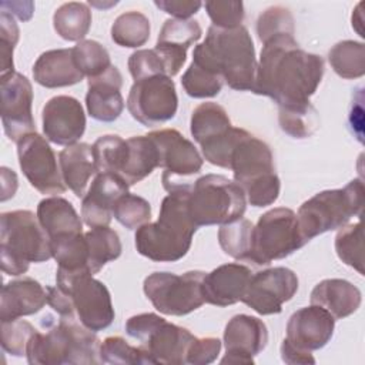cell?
I'll list each match as a JSON object with an SVG mask.
<instances>
[{
  "mask_svg": "<svg viewBox=\"0 0 365 365\" xmlns=\"http://www.w3.org/2000/svg\"><path fill=\"white\" fill-rule=\"evenodd\" d=\"M297 291V274L285 267H274L251 277L241 301L259 315H272L279 314Z\"/></svg>",
  "mask_w": 365,
  "mask_h": 365,
  "instance_id": "obj_17",
  "label": "cell"
},
{
  "mask_svg": "<svg viewBox=\"0 0 365 365\" xmlns=\"http://www.w3.org/2000/svg\"><path fill=\"white\" fill-rule=\"evenodd\" d=\"M268 342V329L262 319L238 314L234 315L224 329L225 355L221 364H254Z\"/></svg>",
  "mask_w": 365,
  "mask_h": 365,
  "instance_id": "obj_18",
  "label": "cell"
},
{
  "mask_svg": "<svg viewBox=\"0 0 365 365\" xmlns=\"http://www.w3.org/2000/svg\"><path fill=\"white\" fill-rule=\"evenodd\" d=\"M334 328L335 318L327 309L311 304L289 317L284 339L301 351L312 352L331 341Z\"/></svg>",
  "mask_w": 365,
  "mask_h": 365,
  "instance_id": "obj_20",
  "label": "cell"
},
{
  "mask_svg": "<svg viewBox=\"0 0 365 365\" xmlns=\"http://www.w3.org/2000/svg\"><path fill=\"white\" fill-rule=\"evenodd\" d=\"M194 335L182 327L165 321L163 317L140 341L151 364H185L187 351Z\"/></svg>",
  "mask_w": 365,
  "mask_h": 365,
  "instance_id": "obj_22",
  "label": "cell"
},
{
  "mask_svg": "<svg viewBox=\"0 0 365 365\" xmlns=\"http://www.w3.org/2000/svg\"><path fill=\"white\" fill-rule=\"evenodd\" d=\"M51 257L48 237L34 212L16 210L0 215V258L4 274L23 275L31 262H44Z\"/></svg>",
  "mask_w": 365,
  "mask_h": 365,
  "instance_id": "obj_5",
  "label": "cell"
},
{
  "mask_svg": "<svg viewBox=\"0 0 365 365\" xmlns=\"http://www.w3.org/2000/svg\"><path fill=\"white\" fill-rule=\"evenodd\" d=\"M17 157L27 181L40 194L58 195L66 191L57 157L47 138L37 133L27 134L17 143Z\"/></svg>",
  "mask_w": 365,
  "mask_h": 365,
  "instance_id": "obj_15",
  "label": "cell"
},
{
  "mask_svg": "<svg viewBox=\"0 0 365 365\" xmlns=\"http://www.w3.org/2000/svg\"><path fill=\"white\" fill-rule=\"evenodd\" d=\"M221 341L214 336H205V338H194L191 342L188 351L185 364L190 365H207L217 359L220 351H221Z\"/></svg>",
  "mask_w": 365,
  "mask_h": 365,
  "instance_id": "obj_49",
  "label": "cell"
},
{
  "mask_svg": "<svg viewBox=\"0 0 365 365\" xmlns=\"http://www.w3.org/2000/svg\"><path fill=\"white\" fill-rule=\"evenodd\" d=\"M184 91L192 98H208L217 96L224 86V78L214 71L191 61L181 77Z\"/></svg>",
  "mask_w": 365,
  "mask_h": 365,
  "instance_id": "obj_40",
  "label": "cell"
},
{
  "mask_svg": "<svg viewBox=\"0 0 365 365\" xmlns=\"http://www.w3.org/2000/svg\"><path fill=\"white\" fill-rule=\"evenodd\" d=\"M204 277L205 272L202 271H188L182 275L153 272L145 277L143 289L157 311L164 315L182 317L205 302L202 295Z\"/></svg>",
  "mask_w": 365,
  "mask_h": 365,
  "instance_id": "obj_11",
  "label": "cell"
},
{
  "mask_svg": "<svg viewBox=\"0 0 365 365\" xmlns=\"http://www.w3.org/2000/svg\"><path fill=\"white\" fill-rule=\"evenodd\" d=\"M150 38V20L141 11H125L111 26V40L128 48L144 46Z\"/></svg>",
  "mask_w": 365,
  "mask_h": 365,
  "instance_id": "obj_35",
  "label": "cell"
},
{
  "mask_svg": "<svg viewBox=\"0 0 365 365\" xmlns=\"http://www.w3.org/2000/svg\"><path fill=\"white\" fill-rule=\"evenodd\" d=\"M204 6L212 26L218 29L240 27L245 16L244 3L238 0H210Z\"/></svg>",
  "mask_w": 365,
  "mask_h": 365,
  "instance_id": "obj_46",
  "label": "cell"
},
{
  "mask_svg": "<svg viewBox=\"0 0 365 365\" xmlns=\"http://www.w3.org/2000/svg\"><path fill=\"white\" fill-rule=\"evenodd\" d=\"M127 153V140L117 134H106L93 144V155L97 173L120 175Z\"/></svg>",
  "mask_w": 365,
  "mask_h": 365,
  "instance_id": "obj_38",
  "label": "cell"
},
{
  "mask_svg": "<svg viewBox=\"0 0 365 365\" xmlns=\"http://www.w3.org/2000/svg\"><path fill=\"white\" fill-rule=\"evenodd\" d=\"M128 192V184L115 174L97 173L81 201V217L90 227H108L115 201Z\"/></svg>",
  "mask_w": 365,
  "mask_h": 365,
  "instance_id": "obj_21",
  "label": "cell"
},
{
  "mask_svg": "<svg viewBox=\"0 0 365 365\" xmlns=\"http://www.w3.org/2000/svg\"><path fill=\"white\" fill-rule=\"evenodd\" d=\"M254 225L247 218L222 224L218 230V242L222 251L238 261H248L252 247Z\"/></svg>",
  "mask_w": 365,
  "mask_h": 365,
  "instance_id": "obj_36",
  "label": "cell"
},
{
  "mask_svg": "<svg viewBox=\"0 0 365 365\" xmlns=\"http://www.w3.org/2000/svg\"><path fill=\"white\" fill-rule=\"evenodd\" d=\"M252 271L238 262L224 264L205 274L202 295L205 302L217 307H230L240 302L247 291Z\"/></svg>",
  "mask_w": 365,
  "mask_h": 365,
  "instance_id": "obj_25",
  "label": "cell"
},
{
  "mask_svg": "<svg viewBox=\"0 0 365 365\" xmlns=\"http://www.w3.org/2000/svg\"><path fill=\"white\" fill-rule=\"evenodd\" d=\"M37 329L24 319L1 322V348L13 356H26L27 344Z\"/></svg>",
  "mask_w": 365,
  "mask_h": 365,
  "instance_id": "obj_45",
  "label": "cell"
},
{
  "mask_svg": "<svg viewBox=\"0 0 365 365\" xmlns=\"http://www.w3.org/2000/svg\"><path fill=\"white\" fill-rule=\"evenodd\" d=\"M58 164L63 181L76 197L83 198L91 177L97 174L93 145L87 143H76L67 145L58 154Z\"/></svg>",
  "mask_w": 365,
  "mask_h": 365,
  "instance_id": "obj_29",
  "label": "cell"
},
{
  "mask_svg": "<svg viewBox=\"0 0 365 365\" xmlns=\"http://www.w3.org/2000/svg\"><path fill=\"white\" fill-rule=\"evenodd\" d=\"M192 61L221 76L232 90H254L258 61L252 37L242 24L228 30L211 26L205 40L195 46Z\"/></svg>",
  "mask_w": 365,
  "mask_h": 365,
  "instance_id": "obj_3",
  "label": "cell"
},
{
  "mask_svg": "<svg viewBox=\"0 0 365 365\" xmlns=\"http://www.w3.org/2000/svg\"><path fill=\"white\" fill-rule=\"evenodd\" d=\"M364 110H362V93L359 91L358 96L354 97L351 108H349V115H348V121H349V127L352 134H355V137L358 138L359 143H362V124H364V115H362Z\"/></svg>",
  "mask_w": 365,
  "mask_h": 365,
  "instance_id": "obj_53",
  "label": "cell"
},
{
  "mask_svg": "<svg viewBox=\"0 0 365 365\" xmlns=\"http://www.w3.org/2000/svg\"><path fill=\"white\" fill-rule=\"evenodd\" d=\"M128 70L134 81L158 74L168 76L165 66L155 48H143L134 51L128 58Z\"/></svg>",
  "mask_w": 365,
  "mask_h": 365,
  "instance_id": "obj_48",
  "label": "cell"
},
{
  "mask_svg": "<svg viewBox=\"0 0 365 365\" xmlns=\"http://www.w3.org/2000/svg\"><path fill=\"white\" fill-rule=\"evenodd\" d=\"M324 58L302 50L294 36L264 43L252 93L272 98L278 107L309 103L324 76Z\"/></svg>",
  "mask_w": 365,
  "mask_h": 365,
  "instance_id": "obj_1",
  "label": "cell"
},
{
  "mask_svg": "<svg viewBox=\"0 0 365 365\" xmlns=\"http://www.w3.org/2000/svg\"><path fill=\"white\" fill-rule=\"evenodd\" d=\"M100 362L104 364H123V365H137V364H151L147 352L138 345H130L121 336H108L100 344L98 349Z\"/></svg>",
  "mask_w": 365,
  "mask_h": 365,
  "instance_id": "obj_42",
  "label": "cell"
},
{
  "mask_svg": "<svg viewBox=\"0 0 365 365\" xmlns=\"http://www.w3.org/2000/svg\"><path fill=\"white\" fill-rule=\"evenodd\" d=\"M202 36V29L195 20L168 19L157 37L155 51L160 54L167 74L173 78L187 58V50Z\"/></svg>",
  "mask_w": 365,
  "mask_h": 365,
  "instance_id": "obj_23",
  "label": "cell"
},
{
  "mask_svg": "<svg viewBox=\"0 0 365 365\" xmlns=\"http://www.w3.org/2000/svg\"><path fill=\"white\" fill-rule=\"evenodd\" d=\"M100 339L76 318L60 317L46 332L36 331L27 344L30 365L98 364Z\"/></svg>",
  "mask_w": 365,
  "mask_h": 365,
  "instance_id": "obj_4",
  "label": "cell"
},
{
  "mask_svg": "<svg viewBox=\"0 0 365 365\" xmlns=\"http://www.w3.org/2000/svg\"><path fill=\"white\" fill-rule=\"evenodd\" d=\"M191 184L168 191L155 222L137 228L134 244L138 254L155 262H174L187 255L197 225L188 212V188Z\"/></svg>",
  "mask_w": 365,
  "mask_h": 365,
  "instance_id": "obj_2",
  "label": "cell"
},
{
  "mask_svg": "<svg viewBox=\"0 0 365 365\" xmlns=\"http://www.w3.org/2000/svg\"><path fill=\"white\" fill-rule=\"evenodd\" d=\"M278 123L281 130L292 138H308L319 127V117L315 107L308 103L297 107H279Z\"/></svg>",
  "mask_w": 365,
  "mask_h": 365,
  "instance_id": "obj_37",
  "label": "cell"
},
{
  "mask_svg": "<svg viewBox=\"0 0 365 365\" xmlns=\"http://www.w3.org/2000/svg\"><path fill=\"white\" fill-rule=\"evenodd\" d=\"M37 218L48 241L83 232V222L73 204L58 195L41 200L37 205Z\"/></svg>",
  "mask_w": 365,
  "mask_h": 365,
  "instance_id": "obj_30",
  "label": "cell"
},
{
  "mask_svg": "<svg viewBox=\"0 0 365 365\" xmlns=\"http://www.w3.org/2000/svg\"><path fill=\"white\" fill-rule=\"evenodd\" d=\"M127 108L131 117L145 127L170 121L178 108L173 78L158 74L134 81L127 97Z\"/></svg>",
  "mask_w": 365,
  "mask_h": 365,
  "instance_id": "obj_13",
  "label": "cell"
},
{
  "mask_svg": "<svg viewBox=\"0 0 365 365\" xmlns=\"http://www.w3.org/2000/svg\"><path fill=\"white\" fill-rule=\"evenodd\" d=\"M190 131L210 164L230 168L231 154L247 130L232 127L225 108L217 103L207 101L194 108Z\"/></svg>",
  "mask_w": 365,
  "mask_h": 365,
  "instance_id": "obj_10",
  "label": "cell"
},
{
  "mask_svg": "<svg viewBox=\"0 0 365 365\" xmlns=\"http://www.w3.org/2000/svg\"><path fill=\"white\" fill-rule=\"evenodd\" d=\"M91 26V11L86 3L68 1L61 4L53 16L56 33L67 41H81Z\"/></svg>",
  "mask_w": 365,
  "mask_h": 365,
  "instance_id": "obj_33",
  "label": "cell"
},
{
  "mask_svg": "<svg viewBox=\"0 0 365 365\" xmlns=\"http://www.w3.org/2000/svg\"><path fill=\"white\" fill-rule=\"evenodd\" d=\"M362 238L361 221L341 227L335 237V251L338 258L348 267L356 269L361 275H364Z\"/></svg>",
  "mask_w": 365,
  "mask_h": 365,
  "instance_id": "obj_39",
  "label": "cell"
},
{
  "mask_svg": "<svg viewBox=\"0 0 365 365\" xmlns=\"http://www.w3.org/2000/svg\"><path fill=\"white\" fill-rule=\"evenodd\" d=\"M245 210L242 188L224 175H202L188 188V212L197 227L228 224L241 218Z\"/></svg>",
  "mask_w": 365,
  "mask_h": 365,
  "instance_id": "obj_8",
  "label": "cell"
},
{
  "mask_svg": "<svg viewBox=\"0 0 365 365\" xmlns=\"http://www.w3.org/2000/svg\"><path fill=\"white\" fill-rule=\"evenodd\" d=\"M309 299L312 305L327 309L335 319H342L361 307L362 294L346 279L328 278L314 287Z\"/></svg>",
  "mask_w": 365,
  "mask_h": 365,
  "instance_id": "obj_28",
  "label": "cell"
},
{
  "mask_svg": "<svg viewBox=\"0 0 365 365\" xmlns=\"http://www.w3.org/2000/svg\"><path fill=\"white\" fill-rule=\"evenodd\" d=\"M47 291V304L60 315L64 318H76L74 309L71 305V301L68 295L61 291L57 285L56 287H46Z\"/></svg>",
  "mask_w": 365,
  "mask_h": 365,
  "instance_id": "obj_51",
  "label": "cell"
},
{
  "mask_svg": "<svg viewBox=\"0 0 365 365\" xmlns=\"http://www.w3.org/2000/svg\"><path fill=\"white\" fill-rule=\"evenodd\" d=\"M44 137L57 145L76 144L86 131L81 103L71 96L51 97L41 113Z\"/></svg>",
  "mask_w": 365,
  "mask_h": 365,
  "instance_id": "obj_19",
  "label": "cell"
},
{
  "mask_svg": "<svg viewBox=\"0 0 365 365\" xmlns=\"http://www.w3.org/2000/svg\"><path fill=\"white\" fill-rule=\"evenodd\" d=\"M257 34L262 44L278 36H294L295 26L291 11L282 6L268 7L257 20Z\"/></svg>",
  "mask_w": 365,
  "mask_h": 365,
  "instance_id": "obj_44",
  "label": "cell"
},
{
  "mask_svg": "<svg viewBox=\"0 0 365 365\" xmlns=\"http://www.w3.org/2000/svg\"><path fill=\"white\" fill-rule=\"evenodd\" d=\"M121 86L123 76L115 66H110L103 74L88 78L86 107L91 118L111 123L121 115L124 110Z\"/></svg>",
  "mask_w": 365,
  "mask_h": 365,
  "instance_id": "obj_24",
  "label": "cell"
},
{
  "mask_svg": "<svg viewBox=\"0 0 365 365\" xmlns=\"http://www.w3.org/2000/svg\"><path fill=\"white\" fill-rule=\"evenodd\" d=\"M20 30L13 17L6 10L0 13V53H1V74L14 71L13 64V51L19 41Z\"/></svg>",
  "mask_w": 365,
  "mask_h": 365,
  "instance_id": "obj_47",
  "label": "cell"
},
{
  "mask_svg": "<svg viewBox=\"0 0 365 365\" xmlns=\"http://www.w3.org/2000/svg\"><path fill=\"white\" fill-rule=\"evenodd\" d=\"M158 167V151L148 135H134L127 138V153L120 173L128 187L143 181Z\"/></svg>",
  "mask_w": 365,
  "mask_h": 365,
  "instance_id": "obj_31",
  "label": "cell"
},
{
  "mask_svg": "<svg viewBox=\"0 0 365 365\" xmlns=\"http://www.w3.org/2000/svg\"><path fill=\"white\" fill-rule=\"evenodd\" d=\"M281 359L289 365L315 364V358L312 356V352L301 351V349L292 346L291 344H288L285 339L281 344Z\"/></svg>",
  "mask_w": 365,
  "mask_h": 365,
  "instance_id": "obj_52",
  "label": "cell"
},
{
  "mask_svg": "<svg viewBox=\"0 0 365 365\" xmlns=\"http://www.w3.org/2000/svg\"><path fill=\"white\" fill-rule=\"evenodd\" d=\"M364 208V182L361 178L349 181L344 188L325 190L305 202L298 210L297 218L305 242L327 231L346 225L361 215Z\"/></svg>",
  "mask_w": 365,
  "mask_h": 365,
  "instance_id": "obj_7",
  "label": "cell"
},
{
  "mask_svg": "<svg viewBox=\"0 0 365 365\" xmlns=\"http://www.w3.org/2000/svg\"><path fill=\"white\" fill-rule=\"evenodd\" d=\"M56 285L64 291L73 305L77 321L93 332L106 329L114 321V308L108 288L91 274H66L57 271Z\"/></svg>",
  "mask_w": 365,
  "mask_h": 365,
  "instance_id": "obj_12",
  "label": "cell"
},
{
  "mask_svg": "<svg viewBox=\"0 0 365 365\" xmlns=\"http://www.w3.org/2000/svg\"><path fill=\"white\" fill-rule=\"evenodd\" d=\"M113 217L125 228L137 230L151 220V205L143 197L125 192L114 204Z\"/></svg>",
  "mask_w": 365,
  "mask_h": 365,
  "instance_id": "obj_43",
  "label": "cell"
},
{
  "mask_svg": "<svg viewBox=\"0 0 365 365\" xmlns=\"http://www.w3.org/2000/svg\"><path fill=\"white\" fill-rule=\"evenodd\" d=\"M305 244L297 214L289 208L277 207L264 212L254 225L248 261L255 265H268L289 257Z\"/></svg>",
  "mask_w": 365,
  "mask_h": 365,
  "instance_id": "obj_9",
  "label": "cell"
},
{
  "mask_svg": "<svg viewBox=\"0 0 365 365\" xmlns=\"http://www.w3.org/2000/svg\"><path fill=\"white\" fill-rule=\"evenodd\" d=\"M84 237L87 241L88 271L91 275L100 272L107 262L121 255V241L114 230L108 227H94L84 232Z\"/></svg>",
  "mask_w": 365,
  "mask_h": 365,
  "instance_id": "obj_32",
  "label": "cell"
},
{
  "mask_svg": "<svg viewBox=\"0 0 365 365\" xmlns=\"http://www.w3.org/2000/svg\"><path fill=\"white\" fill-rule=\"evenodd\" d=\"M158 151V167L164 170L163 185L167 191L187 185L181 178L195 175L202 168V157L195 145L175 128L155 130L147 134Z\"/></svg>",
  "mask_w": 365,
  "mask_h": 365,
  "instance_id": "obj_14",
  "label": "cell"
},
{
  "mask_svg": "<svg viewBox=\"0 0 365 365\" xmlns=\"http://www.w3.org/2000/svg\"><path fill=\"white\" fill-rule=\"evenodd\" d=\"M33 77L37 84L46 88L74 86L84 78L74 61L73 48H56L41 53L33 66Z\"/></svg>",
  "mask_w": 365,
  "mask_h": 365,
  "instance_id": "obj_27",
  "label": "cell"
},
{
  "mask_svg": "<svg viewBox=\"0 0 365 365\" xmlns=\"http://www.w3.org/2000/svg\"><path fill=\"white\" fill-rule=\"evenodd\" d=\"M332 70L342 78L352 80L365 74V46L361 41L344 40L328 53Z\"/></svg>",
  "mask_w": 365,
  "mask_h": 365,
  "instance_id": "obj_34",
  "label": "cell"
},
{
  "mask_svg": "<svg viewBox=\"0 0 365 365\" xmlns=\"http://www.w3.org/2000/svg\"><path fill=\"white\" fill-rule=\"evenodd\" d=\"M154 4L178 20H188L191 16L198 13L202 6L198 0H155Z\"/></svg>",
  "mask_w": 365,
  "mask_h": 365,
  "instance_id": "obj_50",
  "label": "cell"
},
{
  "mask_svg": "<svg viewBox=\"0 0 365 365\" xmlns=\"http://www.w3.org/2000/svg\"><path fill=\"white\" fill-rule=\"evenodd\" d=\"M1 123L4 134L19 143L27 134L36 133L33 118V87L30 80L17 71L1 74Z\"/></svg>",
  "mask_w": 365,
  "mask_h": 365,
  "instance_id": "obj_16",
  "label": "cell"
},
{
  "mask_svg": "<svg viewBox=\"0 0 365 365\" xmlns=\"http://www.w3.org/2000/svg\"><path fill=\"white\" fill-rule=\"evenodd\" d=\"M361 7H362V3H359L358 6H356V9H355V11L352 13V19H355V16L356 14H361L362 11H361ZM362 17H359V20H352V29H355L356 30V33L361 36V37H364L365 34H364V30H362Z\"/></svg>",
  "mask_w": 365,
  "mask_h": 365,
  "instance_id": "obj_54",
  "label": "cell"
},
{
  "mask_svg": "<svg viewBox=\"0 0 365 365\" xmlns=\"http://www.w3.org/2000/svg\"><path fill=\"white\" fill-rule=\"evenodd\" d=\"M47 304V291L31 277L13 279L3 285L0 297V321H13L41 311Z\"/></svg>",
  "mask_w": 365,
  "mask_h": 365,
  "instance_id": "obj_26",
  "label": "cell"
},
{
  "mask_svg": "<svg viewBox=\"0 0 365 365\" xmlns=\"http://www.w3.org/2000/svg\"><path fill=\"white\" fill-rule=\"evenodd\" d=\"M71 48L74 61L84 77H97L113 66L107 48L96 40H81Z\"/></svg>",
  "mask_w": 365,
  "mask_h": 365,
  "instance_id": "obj_41",
  "label": "cell"
},
{
  "mask_svg": "<svg viewBox=\"0 0 365 365\" xmlns=\"http://www.w3.org/2000/svg\"><path fill=\"white\" fill-rule=\"evenodd\" d=\"M230 170L252 207L271 205L279 197L281 181L275 173L272 151L265 141L248 131L231 154Z\"/></svg>",
  "mask_w": 365,
  "mask_h": 365,
  "instance_id": "obj_6",
  "label": "cell"
}]
</instances>
